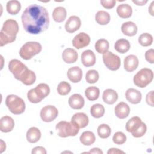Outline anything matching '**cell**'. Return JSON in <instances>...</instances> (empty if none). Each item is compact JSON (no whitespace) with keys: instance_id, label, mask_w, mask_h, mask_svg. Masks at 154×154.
Here are the masks:
<instances>
[{"instance_id":"41","label":"cell","mask_w":154,"mask_h":154,"mask_svg":"<svg viewBox=\"0 0 154 154\" xmlns=\"http://www.w3.org/2000/svg\"><path fill=\"white\" fill-rule=\"evenodd\" d=\"M27 97L29 100V101L31 103H37L42 101V100L37 96V94L35 93V91L34 90V88L31 89L27 93Z\"/></svg>"},{"instance_id":"23","label":"cell","mask_w":154,"mask_h":154,"mask_svg":"<svg viewBox=\"0 0 154 154\" xmlns=\"http://www.w3.org/2000/svg\"><path fill=\"white\" fill-rule=\"evenodd\" d=\"M142 121L137 116H134L130 119L126 124V130L131 134L135 132L141 126Z\"/></svg>"},{"instance_id":"46","label":"cell","mask_w":154,"mask_h":154,"mask_svg":"<svg viewBox=\"0 0 154 154\" xmlns=\"http://www.w3.org/2000/svg\"><path fill=\"white\" fill-rule=\"evenodd\" d=\"M38 153L46 154V151L44 147L41 146H38L33 148L32 150V154H38Z\"/></svg>"},{"instance_id":"40","label":"cell","mask_w":154,"mask_h":154,"mask_svg":"<svg viewBox=\"0 0 154 154\" xmlns=\"http://www.w3.org/2000/svg\"><path fill=\"white\" fill-rule=\"evenodd\" d=\"M16 37H10L3 32H0V46H3L10 43H12L15 41Z\"/></svg>"},{"instance_id":"36","label":"cell","mask_w":154,"mask_h":154,"mask_svg":"<svg viewBox=\"0 0 154 154\" xmlns=\"http://www.w3.org/2000/svg\"><path fill=\"white\" fill-rule=\"evenodd\" d=\"M57 90L59 94L61 96H65L70 93L71 90V86L67 82L61 81L58 84Z\"/></svg>"},{"instance_id":"6","label":"cell","mask_w":154,"mask_h":154,"mask_svg":"<svg viewBox=\"0 0 154 154\" xmlns=\"http://www.w3.org/2000/svg\"><path fill=\"white\" fill-rule=\"evenodd\" d=\"M153 78V73L150 69L143 68L138 71L134 76V83L140 88L146 87Z\"/></svg>"},{"instance_id":"28","label":"cell","mask_w":154,"mask_h":154,"mask_svg":"<svg viewBox=\"0 0 154 154\" xmlns=\"http://www.w3.org/2000/svg\"><path fill=\"white\" fill-rule=\"evenodd\" d=\"M130 47L131 45L129 41L124 38H120L117 40L114 45L115 49L121 54H124L128 52L129 50Z\"/></svg>"},{"instance_id":"20","label":"cell","mask_w":154,"mask_h":154,"mask_svg":"<svg viewBox=\"0 0 154 154\" xmlns=\"http://www.w3.org/2000/svg\"><path fill=\"white\" fill-rule=\"evenodd\" d=\"M78 55L76 50L72 48H67L62 53V58L64 61L68 64L75 63L78 60Z\"/></svg>"},{"instance_id":"39","label":"cell","mask_w":154,"mask_h":154,"mask_svg":"<svg viewBox=\"0 0 154 154\" xmlns=\"http://www.w3.org/2000/svg\"><path fill=\"white\" fill-rule=\"evenodd\" d=\"M112 140L116 144H123L126 141V137L122 132H117L114 134Z\"/></svg>"},{"instance_id":"37","label":"cell","mask_w":154,"mask_h":154,"mask_svg":"<svg viewBox=\"0 0 154 154\" xmlns=\"http://www.w3.org/2000/svg\"><path fill=\"white\" fill-rule=\"evenodd\" d=\"M138 42L143 46H149L153 42V37L149 33H143L138 37Z\"/></svg>"},{"instance_id":"3","label":"cell","mask_w":154,"mask_h":154,"mask_svg":"<svg viewBox=\"0 0 154 154\" xmlns=\"http://www.w3.org/2000/svg\"><path fill=\"white\" fill-rule=\"evenodd\" d=\"M5 105L10 111L14 114H20L25 109L24 100L14 94H10L7 96Z\"/></svg>"},{"instance_id":"42","label":"cell","mask_w":154,"mask_h":154,"mask_svg":"<svg viewBox=\"0 0 154 154\" xmlns=\"http://www.w3.org/2000/svg\"><path fill=\"white\" fill-rule=\"evenodd\" d=\"M146 130H147V126L146 124L144 122H142L140 128L135 132L132 133V135L133 137L135 138H139L143 136L145 134Z\"/></svg>"},{"instance_id":"15","label":"cell","mask_w":154,"mask_h":154,"mask_svg":"<svg viewBox=\"0 0 154 154\" xmlns=\"http://www.w3.org/2000/svg\"><path fill=\"white\" fill-rule=\"evenodd\" d=\"M81 62L85 67L93 66L96 63L95 54L90 49L84 51L81 54Z\"/></svg>"},{"instance_id":"5","label":"cell","mask_w":154,"mask_h":154,"mask_svg":"<svg viewBox=\"0 0 154 154\" xmlns=\"http://www.w3.org/2000/svg\"><path fill=\"white\" fill-rule=\"evenodd\" d=\"M58 135L66 138L69 136H75L79 132V128L73 122L61 121L56 125Z\"/></svg>"},{"instance_id":"22","label":"cell","mask_w":154,"mask_h":154,"mask_svg":"<svg viewBox=\"0 0 154 154\" xmlns=\"http://www.w3.org/2000/svg\"><path fill=\"white\" fill-rule=\"evenodd\" d=\"M102 99L105 103L109 105H112L117 101L118 94L114 90L106 89L103 93Z\"/></svg>"},{"instance_id":"47","label":"cell","mask_w":154,"mask_h":154,"mask_svg":"<svg viewBox=\"0 0 154 154\" xmlns=\"http://www.w3.org/2000/svg\"><path fill=\"white\" fill-rule=\"evenodd\" d=\"M108 154H111V153H125V152L123 151H122V150H119L118 149H116V148H111L110 149L108 152H107Z\"/></svg>"},{"instance_id":"33","label":"cell","mask_w":154,"mask_h":154,"mask_svg":"<svg viewBox=\"0 0 154 154\" xmlns=\"http://www.w3.org/2000/svg\"><path fill=\"white\" fill-rule=\"evenodd\" d=\"M90 113L93 117L100 118L102 117L105 113L104 106L100 103L94 104L91 106L90 108Z\"/></svg>"},{"instance_id":"17","label":"cell","mask_w":154,"mask_h":154,"mask_svg":"<svg viewBox=\"0 0 154 154\" xmlns=\"http://www.w3.org/2000/svg\"><path fill=\"white\" fill-rule=\"evenodd\" d=\"M114 112L118 118L123 119L128 116L130 112V108L127 103L122 102L116 106Z\"/></svg>"},{"instance_id":"10","label":"cell","mask_w":154,"mask_h":154,"mask_svg":"<svg viewBox=\"0 0 154 154\" xmlns=\"http://www.w3.org/2000/svg\"><path fill=\"white\" fill-rule=\"evenodd\" d=\"M90 42V36L85 32H79L73 38L72 40L73 46L78 49L88 46Z\"/></svg>"},{"instance_id":"7","label":"cell","mask_w":154,"mask_h":154,"mask_svg":"<svg viewBox=\"0 0 154 154\" xmlns=\"http://www.w3.org/2000/svg\"><path fill=\"white\" fill-rule=\"evenodd\" d=\"M102 58L104 64L108 69L115 71L119 69L121 64L120 58L117 55L114 54L111 52L107 51L103 54Z\"/></svg>"},{"instance_id":"2","label":"cell","mask_w":154,"mask_h":154,"mask_svg":"<svg viewBox=\"0 0 154 154\" xmlns=\"http://www.w3.org/2000/svg\"><path fill=\"white\" fill-rule=\"evenodd\" d=\"M8 69L16 79L20 81L25 85H31L35 81L34 72L29 70L24 64L17 59L11 60L9 62Z\"/></svg>"},{"instance_id":"45","label":"cell","mask_w":154,"mask_h":154,"mask_svg":"<svg viewBox=\"0 0 154 154\" xmlns=\"http://www.w3.org/2000/svg\"><path fill=\"white\" fill-rule=\"evenodd\" d=\"M146 102L151 106H153V91H151L147 93L146 96Z\"/></svg>"},{"instance_id":"29","label":"cell","mask_w":154,"mask_h":154,"mask_svg":"<svg viewBox=\"0 0 154 154\" xmlns=\"http://www.w3.org/2000/svg\"><path fill=\"white\" fill-rule=\"evenodd\" d=\"M35 93L37 94V96L42 100L43 99L46 97L50 92V88L48 85L45 83L39 84L36 86L34 88Z\"/></svg>"},{"instance_id":"19","label":"cell","mask_w":154,"mask_h":154,"mask_svg":"<svg viewBox=\"0 0 154 154\" xmlns=\"http://www.w3.org/2000/svg\"><path fill=\"white\" fill-rule=\"evenodd\" d=\"M69 104L74 109H80L84 105V99L79 94H74L69 97Z\"/></svg>"},{"instance_id":"30","label":"cell","mask_w":154,"mask_h":154,"mask_svg":"<svg viewBox=\"0 0 154 154\" xmlns=\"http://www.w3.org/2000/svg\"><path fill=\"white\" fill-rule=\"evenodd\" d=\"M6 8L9 14L11 15L17 14L20 11L21 8L20 2L16 0L9 1L7 3Z\"/></svg>"},{"instance_id":"1","label":"cell","mask_w":154,"mask_h":154,"mask_svg":"<svg viewBox=\"0 0 154 154\" xmlns=\"http://www.w3.org/2000/svg\"><path fill=\"white\" fill-rule=\"evenodd\" d=\"M21 19L25 30L31 34H40L49 26V17L47 10L37 4H32L26 7Z\"/></svg>"},{"instance_id":"18","label":"cell","mask_w":154,"mask_h":154,"mask_svg":"<svg viewBox=\"0 0 154 154\" xmlns=\"http://www.w3.org/2000/svg\"><path fill=\"white\" fill-rule=\"evenodd\" d=\"M14 126L13 119L8 116L1 117L0 120V130L2 132H8L13 130Z\"/></svg>"},{"instance_id":"32","label":"cell","mask_w":154,"mask_h":154,"mask_svg":"<svg viewBox=\"0 0 154 154\" xmlns=\"http://www.w3.org/2000/svg\"><path fill=\"white\" fill-rule=\"evenodd\" d=\"M99 89L95 86L89 87L85 90V95L86 97L88 100L91 101H94L97 99L99 96Z\"/></svg>"},{"instance_id":"4","label":"cell","mask_w":154,"mask_h":154,"mask_svg":"<svg viewBox=\"0 0 154 154\" xmlns=\"http://www.w3.org/2000/svg\"><path fill=\"white\" fill-rule=\"evenodd\" d=\"M41 51L42 45L40 43L37 42H28L21 47L19 55L23 59L28 60L40 53Z\"/></svg>"},{"instance_id":"13","label":"cell","mask_w":154,"mask_h":154,"mask_svg":"<svg viewBox=\"0 0 154 154\" xmlns=\"http://www.w3.org/2000/svg\"><path fill=\"white\" fill-rule=\"evenodd\" d=\"M88 117L83 112L75 114L71 119V122L75 123L79 128H84L88 124Z\"/></svg>"},{"instance_id":"35","label":"cell","mask_w":154,"mask_h":154,"mask_svg":"<svg viewBox=\"0 0 154 154\" xmlns=\"http://www.w3.org/2000/svg\"><path fill=\"white\" fill-rule=\"evenodd\" d=\"M111 132V128L106 124H101L97 128V134L101 138H106L109 137Z\"/></svg>"},{"instance_id":"8","label":"cell","mask_w":154,"mask_h":154,"mask_svg":"<svg viewBox=\"0 0 154 154\" xmlns=\"http://www.w3.org/2000/svg\"><path fill=\"white\" fill-rule=\"evenodd\" d=\"M19 31V25L17 22L14 19H7L2 25L1 32L10 37H16Z\"/></svg>"},{"instance_id":"9","label":"cell","mask_w":154,"mask_h":154,"mask_svg":"<svg viewBox=\"0 0 154 154\" xmlns=\"http://www.w3.org/2000/svg\"><path fill=\"white\" fill-rule=\"evenodd\" d=\"M58 114V109L52 105H46L40 111L42 120L45 122H51L55 120Z\"/></svg>"},{"instance_id":"31","label":"cell","mask_w":154,"mask_h":154,"mask_svg":"<svg viewBox=\"0 0 154 154\" xmlns=\"http://www.w3.org/2000/svg\"><path fill=\"white\" fill-rule=\"evenodd\" d=\"M95 20L99 25H105L109 22L110 15L105 11L100 10L96 14Z\"/></svg>"},{"instance_id":"34","label":"cell","mask_w":154,"mask_h":154,"mask_svg":"<svg viewBox=\"0 0 154 154\" xmlns=\"http://www.w3.org/2000/svg\"><path fill=\"white\" fill-rule=\"evenodd\" d=\"M95 49L99 54H105L108 51L109 42L105 39H99L95 43Z\"/></svg>"},{"instance_id":"49","label":"cell","mask_w":154,"mask_h":154,"mask_svg":"<svg viewBox=\"0 0 154 154\" xmlns=\"http://www.w3.org/2000/svg\"><path fill=\"white\" fill-rule=\"evenodd\" d=\"M132 2L136 4L137 5H144L147 2V1H134L133 0Z\"/></svg>"},{"instance_id":"43","label":"cell","mask_w":154,"mask_h":154,"mask_svg":"<svg viewBox=\"0 0 154 154\" xmlns=\"http://www.w3.org/2000/svg\"><path fill=\"white\" fill-rule=\"evenodd\" d=\"M100 3L104 8L107 9H111L115 6L116 1L115 0H102L100 1Z\"/></svg>"},{"instance_id":"24","label":"cell","mask_w":154,"mask_h":154,"mask_svg":"<svg viewBox=\"0 0 154 154\" xmlns=\"http://www.w3.org/2000/svg\"><path fill=\"white\" fill-rule=\"evenodd\" d=\"M117 13L122 18L126 19L131 16L132 13V7L127 4H122L117 7Z\"/></svg>"},{"instance_id":"26","label":"cell","mask_w":154,"mask_h":154,"mask_svg":"<svg viewBox=\"0 0 154 154\" xmlns=\"http://www.w3.org/2000/svg\"><path fill=\"white\" fill-rule=\"evenodd\" d=\"M81 143L84 146H90L93 144L96 140V137L93 132L87 131L82 133L79 138Z\"/></svg>"},{"instance_id":"38","label":"cell","mask_w":154,"mask_h":154,"mask_svg":"<svg viewBox=\"0 0 154 154\" xmlns=\"http://www.w3.org/2000/svg\"><path fill=\"white\" fill-rule=\"evenodd\" d=\"M99 73L96 70H88L85 75V79L89 84H94L99 79Z\"/></svg>"},{"instance_id":"21","label":"cell","mask_w":154,"mask_h":154,"mask_svg":"<svg viewBox=\"0 0 154 154\" xmlns=\"http://www.w3.org/2000/svg\"><path fill=\"white\" fill-rule=\"evenodd\" d=\"M121 30L123 34L132 37L135 35L137 32V26L132 22H126L122 24Z\"/></svg>"},{"instance_id":"16","label":"cell","mask_w":154,"mask_h":154,"mask_svg":"<svg viewBox=\"0 0 154 154\" xmlns=\"http://www.w3.org/2000/svg\"><path fill=\"white\" fill-rule=\"evenodd\" d=\"M67 75L70 81L74 83H77L82 79V72L80 67L75 66L68 69Z\"/></svg>"},{"instance_id":"25","label":"cell","mask_w":154,"mask_h":154,"mask_svg":"<svg viewBox=\"0 0 154 154\" xmlns=\"http://www.w3.org/2000/svg\"><path fill=\"white\" fill-rule=\"evenodd\" d=\"M41 137L40 131L36 127H31L26 132V139L28 142L34 143L37 142Z\"/></svg>"},{"instance_id":"11","label":"cell","mask_w":154,"mask_h":154,"mask_svg":"<svg viewBox=\"0 0 154 154\" xmlns=\"http://www.w3.org/2000/svg\"><path fill=\"white\" fill-rule=\"evenodd\" d=\"M80 19L76 16H70L65 23L66 31L69 33H73L78 30L81 26Z\"/></svg>"},{"instance_id":"27","label":"cell","mask_w":154,"mask_h":154,"mask_svg":"<svg viewBox=\"0 0 154 154\" xmlns=\"http://www.w3.org/2000/svg\"><path fill=\"white\" fill-rule=\"evenodd\" d=\"M67 16L66 10L63 7H56L52 12L53 19L57 22H63Z\"/></svg>"},{"instance_id":"44","label":"cell","mask_w":154,"mask_h":154,"mask_svg":"<svg viewBox=\"0 0 154 154\" xmlns=\"http://www.w3.org/2000/svg\"><path fill=\"white\" fill-rule=\"evenodd\" d=\"M145 58L146 60L151 64H153L154 62V50L150 49L147 50L145 53Z\"/></svg>"},{"instance_id":"48","label":"cell","mask_w":154,"mask_h":154,"mask_svg":"<svg viewBox=\"0 0 154 154\" xmlns=\"http://www.w3.org/2000/svg\"><path fill=\"white\" fill-rule=\"evenodd\" d=\"M88 153H97V154H102L103 152L99 148H93L90 151L88 152Z\"/></svg>"},{"instance_id":"14","label":"cell","mask_w":154,"mask_h":154,"mask_svg":"<svg viewBox=\"0 0 154 154\" xmlns=\"http://www.w3.org/2000/svg\"><path fill=\"white\" fill-rule=\"evenodd\" d=\"M125 97L128 101L132 104H137L141 102V93L134 88H129L125 93Z\"/></svg>"},{"instance_id":"12","label":"cell","mask_w":154,"mask_h":154,"mask_svg":"<svg viewBox=\"0 0 154 154\" xmlns=\"http://www.w3.org/2000/svg\"><path fill=\"white\" fill-rule=\"evenodd\" d=\"M138 59L134 55H129L124 59V68L128 72L134 71L138 66Z\"/></svg>"}]
</instances>
